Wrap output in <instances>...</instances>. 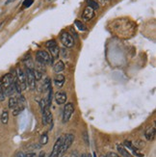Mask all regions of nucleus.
<instances>
[{
    "instance_id": "1",
    "label": "nucleus",
    "mask_w": 156,
    "mask_h": 157,
    "mask_svg": "<svg viewBox=\"0 0 156 157\" xmlns=\"http://www.w3.org/2000/svg\"><path fill=\"white\" fill-rule=\"evenodd\" d=\"M74 138H75L74 135L72 133H68L65 135V136L63 137V141H62L61 149H60L59 156L58 157H61L62 155H64L65 153H66V151L70 148V145H72V143H73Z\"/></svg>"
},
{
    "instance_id": "2",
    "label": "nucleus",
    "mask_w": 156,
    "mask_h": 157,
    "mask_svg": "<svg viewBox=\"0 0 156 157\" xmlns=\"http://www.w3.org/2000/svg\"><path fill=\"white\" fill-rule=\"evenodd\" d=\"M36 60L43 65H50L52 63V57L46 50H38L36 52Z\"/></svg>"
},
{
    "instance_id": "3",
    "label": "nucleus",
    "mask_w": 156,
    "mask_h": 157,
    "mask_svg": "<svg viewBox=\"0 0 156 157\" xmlns=\"http://www.w3.org/2000/svg\"><path fill=\"white\" fill-rule=\"evenodd\" d=\"M60 42L66 48H71L74 45V39L68 32L63 31L60 34Z\"/></svg>"
},
{
    "instance_id": "4",
    "label": "nucleus",
    "mask_w": 156,
    "mask_h": 157,
    "mask_svg": "<svg viewBox=\"0 0 156 157\" xmlns=\"http://www.w3.org/2000/svg\"><path fill=\"white\" fill-rule=\"evenodd\" d=\"M46 48L49 50L50 55H51L52 59H56V58L59 57V53H60V48L58 46V43L55 40H50L47 41L45 43Z\"/></svg>"
},
{
    "instance_id": "5",
    "label": "nucleus",
    "mask_w": 156,
    "mask_h": 157,
    "mask_svg": "<svg viewBox=\"0 0 156 157\" xmlns=\"http://www.w3.org/2000/svg\"><path fill=\"white\" fill-rule=\"evenodd\" d=\"M75 107L72 102H67V104L65 105L64 110H63V123H67L68 120H70L72 114L74 113Z\"/></svg>"
},
{
    "instance_id": "6",
    "label": "nucleus",
    "mask_w": 156,
    "mask_h": 157,
    "mask_svg": "<svg viewBox=\"0 0 156 157\" xmlns=\"http://www.w3.org/2000/svg\"><path fill=\"white\" fill-rule=\"evenodd\" d=\"M25 77H26L27 87H30V89L34 90L36 88V78L34 74V69H30L28 68H25Z\"/></svg>"
},
{
    "instance_id": "7",
    "label": "nucleus",
    "mask_w": 156,
    "mask_h": 157,
    "mask_svg": "<svg viewBox=\"0 0 156 157\" xmlns=\"http://www.w3.org/2000/svg\"><path fill=\"white\" fill-rule=\"evenodd\" d=\"M16 77L17 79V81L19 82L21 90L25 91L27 89V82H26V77H25L24 71L20 68H17L16 71Z\"/></svg>"
},
{
    "instance_id": "8",
    "label": "nucleus",
    "mask_w": 156,
    "mask_h": 157,
    "mask_svg": "<svg viewBox=\"0 0 156 157\" xmlns=\"http://www.w3.org/2000/svg\"><path fill=\"white\" fill-rule=\"evenodd\" d=\"M123 145H124L125 148H128V151H130L133 153V154H132L133 156L135 155L137 157H144V154H143L142 152H140L139 148H138L136 145H134L132 144V142L126 140V141L123 142Z\"/></svg>"
},
{
    "instance_id": "9",
    "label": "nucleus",
    "mask_w": 156,
    "mask_h": 157,
    "mask_svg": "<svg viewBox=\"0 0 156 157\" xmlns=\"http://www.w3.org/2000/svg\"><path fill=\"white\" fill-rule=\"evenodd\" d=\"M42 112L43 125H49V123H51L53 120V116H52V113L49 110V107H46L45 110H42Z\"/></svg>"
},
{
    "instance_id": "10",
    "label": "nucleus",
    "mask_w": 156,
    "mask_h": 157,
    "mask_svg": "<svg viewBox=\"0 0 156 157\" xmlns=\"http://www.w3.org/2000/svg\"><path fill=\"white\" fill-rule=\"evenodd\" d=\"M62 141H63V137L62 136L57 139L55 144H54V145H53L52 151L49 154L48 157H58L59 156V152H60V149H61V145H62Z\"/></svg>"
},
{
    "instance_id": "11",
    "label": "nucleus",
    "mask_w": 156,
    "mask_h": 157,
    "mask_svg": "<svg viewBox=\"0 0 156 157\" xmlns=\"http://www.w3.org/2000/svg\"><path fill=\"white\" fill-rule=\"evenodd\" d=\"M1 81H2L3 87H4V90H6L7 88L14 85V76L12 73H6L1 78Z\"/></svg>"
},
{
    "instance_id": "12",
    "label": "nucleus",
    "mask_w": 156,
    "mask_h": 157,
    "mask_svg": "<svg viewBox=\"0 0 156 157\" xmlns=\"http://www.w3.org/2000/svg\"><path fill=\"white\" fill-rule=\"evenodd\" d=\"M95 17V11L90 7H86L82 13V19L85 21H90Z\"/></svg>"
},
{
    "instance_id": "13",
    "label": "nucleus",
    "mask_w": 156,
    "mask_h": 157,
    "mask_svg": "<svg viewBox=\"0 0 156 157\" xmlns=\"http://www.w3.org/2000/svg\"><path fill=\"white\" fill-rule=\"evenodd\" d=\"M68 96L65 92H57L55 94V101L58 105H62L64 103H66Z\"/></svg>"
},
{
    "instance_id": "14",
    "label": "nucleus",
    "mask_w": 156,
    "mask_h": 157,
    "mask_svg": "<svg viewBox=\"0 0 156 157\" xmlns=\"http://www.w3.org/2000/svg\"><path fill=\"white\" fill-rule=\"evenodd\" d=\"M117 149H118V152H119V155L121 156V157H134L132 155V153L130 152L127 148H125L123 147L122 145H119L117 147Z\"/></svg>"
},
{
    "instance_id": "15",
    "label": "nucleus",
    "mask_w": 156,
    "mask_h": 157,
    "mask_svg": "<svg viewBox=\"0 0 156 157\" xmlns=\"http://www.w3.org/2000/svg\"><path fill=\"white\" fill-rule=\"evenodd\" d=\"M65 76L63 74L61 73H57L55 75V77H54V84H55V86L57 87V88H62V87L64 86L65 84Z\"/></svg>"
},
{
    "instance_id": "16",
    "label": "nucleus",
    "mask_w": 156,
    "mask_h": 157,
    "mask_svg": "<svg viewBox=\"0 0 156 157\" xmlns=\"http://www.w3.org/2000/svg\"><path fill=\"white\" fill-rule=\"evenodd\" d=\"M155 126H151L144 133V136H146V139L147 141H153L155 139Z\"/></svg>"
},
{
    "instance_id": "17",
    "label": "nucleus",
    "mask_w": 156,
    "mask_h": 157,
    "mask_svg": "<svg viewBox=\"0 0 156 157\" xmlns=\"http://www.w3.org/2000/svg\"><path fill=\"white\" fill-rule=\"evenodd\" d=\"M53 69L56 73H61L65 69V64L63 61H57L53 66Z\"/></svg>"
},
{
    "instance_id": "18",
    "label": "nucleus",
    "mask_w": 156,
    "mask_h": 157,
    "mask_svg": "<svg viewBox=\"0 0 156 157\" xmlns=\"http://www.w3.org/2000/svg\"><path fill=\"white\" fill-rule=\"evenodd\" d=\"M52 88L51 86V79L49 77H45L43 79V83H42V90L45 91V92H47V91Z\"/></svg>"
},
{
    "instance_id": "19",
    "label": "nucleus",
    "mask_w": 156,
    "mask_h": 157,
    "mask_svg": "<svg viewBox=\"0 0 156 157\" xmlns=\"http://www.w3.org/2000/svg\"><path fill=\"white\" fill-rule=\"evenodd\" d=\"M17 104H19V98H17L16 97H11L10 99H9V103H8V106L10 109H14L17 106Z\"/></svg>"
},
{
    "instance_id": "20",
    "label": "nucleus",
    "mask_w": 156,
    "mask_h": 157,
    "mask_svg": "<svg viewBox=\"0 0 156 157\" xmlns=\"http://www.w3.org/2000/svg\"><path fill=\"white\" fill-rule=\"evenodd\" d=\"M24 109V104L23 103H20V102H19V104H17V106L16 108L13 109V115L14 116H17L19 115L21 112L23 111Z\"/></svg>"
},
{
    "instance_id": "21",
    "label": "nucleus",
    "mask_w": 156,
    "mask_h": 157,
    "mask_svg": "<svg viewBox=\"0 0 156 157\" xmlns=\"http://www.w3.org/2000/svg\"><path fill=\"white\" fill-rule=\"evenodd\" d=\"M87 5H88V7H90V8H92L93 11L99 9L98 3L95 1V0H87Z\"/></svg>"
},
{
    "instance_id": "22",
    "label": "nucleus",
    "mask_w": 156,
    "mask_h": 157,
    "mask_svg": "<svg viewBox=\"0 0 156 157\" xmlns=\"http://www.w3.org/2000/svg\"><path fill=\"white\" fill-rule=\"evenodd\" d=\"M74 25L76 27H77L79 30L82 31V32H84V31H87V27L85 26V24L82 22V21L80 20H78V19H75L74 20Z\"/></svg>"
},
{
    "instance_id": "23",
    "label": "nucleus",
    "mask_w": 156,
    "mask_h": 157,
    "mask_svg": "<svg viewBox=\"0 0 156 157\" xmlns=\"http://www.w3.org/2000/svg\"><path fill=\"white\" fill-rule=\"evenodd\" d=\"M1 122L3 125H7L9 122V113L7 110H4L1 114Z\"/></svg>"
},
{
    "instance_id": "24",
    "label": "nucleus",
    "mask_w": 156,
    "mask_h": 157,
    "mask_svg": "<svg viewBox=\"0 0 156 157\" xmlns=\"http://www.w3.org/2000/svg\"><path fill=\"white\" fill-rule=\"evenodd\" d=\"M47 92H48V94H47V98L45 99V101H46V105L49 107L50 105H51V102H52V94H53L52 88H50Z\"/></svg>"
},
{
    "instance_id": "25",
    "label": "nucleus",
    "mask_w": 156,
    "mask_h": 157,
    "mask_svg": "<svg viewBox=\"0 0 156 157\" xmlns=\"http://www.w3.org/2000/svg\"><path fill=\"white\" fill-rule=\"evenodd\" d=\"M47 143H48V136H47V134L45 133L41 137V144L42 145H46Z\"/></svg>"
},
{
    "instance_id": "26",
    "label": "nucleus",
    "mask_w": 156,
    "mask_h": 157,
    "mask_svg": "<svg viewBox=\"0 0 156 157\" xmlns=\"http://www.w3.org/2000/svg\"><path fill=\"white\" fill-rule=\"evenodd\" d=\"M34 3V0H24L22 5L24 8H29L30 6H32V4Z\"/></svg>"
},
{
    "instance_id": "27",
    "label": "nucleus",
    "mask_w": 156,
    "mask_h": 157,
    "mask_svg": "<svg viewBox=\"0 0 156 157\" xmlns=\"http://www.w3.org/2000/svg\"><path fill=\"white\" fill-rule=\"evenodd\" d=\"M105 157H121V156H119L118 153H116V152L110 151V152L106 153V156H105Z\"/></svg>"
},
{
    "instance_id": "28",
    "label": "nucleus",
    "mask_w": 156,
    "mask_h": 157,
    "mask_svg": "<svg viewBox=\"0 0 156 157\" xmlns=\"http://www.w3.org/2000/svg\"><path fill=\"white\" fill-rule=\"evenodd\" d=\"M61 52H62V56H63L64 58H68V51L67 50V48L61 49Z\"/></svg>"
},
{
    "instance_id": "29",
    "label": "nucleus",
    "mask_w": 156,
    "mask_h": 157,
    "mask_svg": "<svg viewBox=\"0 0 156 157\" xmlns=\"http://www.w3.org/2000/svg\"><path fill=\"white\" fill-rule=\"evenodd\" d=\"M70 31L72 32V34H73V36L75 37V39H77V38H78V35H77V33H76L75 31H73V29H72V28H70Z\"/></svg>"
},
{
    "instance_id": "30",
    "label": "nucleus",
    "mask_w": 156,
    "mask_h": 157,
    "mask_svg": "<svg viewBox=\"0 0 156 157\" xmlns=\"http://www.w3.org/2000/svg\"><path fill=\"white\" fill-rule=\"evenodd\" d=\"M16 157H25V155L23 154L22 152H19V153H17V154L16 155Z\"/></svg>"
},
{
    "instance_id": "31",
    "label": "nucleus",
    "mask_w": 156,
    "mask_h": 157,
    "mask_svg": "<svg viewBox=\"0 0 156 157\" xmlns=\"http://www.w3.org/2000/svg\"><path fill=\"white\" fill-rule=\"evenodd\" d=\"M68 157H77V152H76V151L75 152H72Z\"/></svg>"
},
{
    "instance_id": "32",
    "label": "nucleus",
    "mask_w": 156,
    "mask_h": 157,
    "mask_svg": "<svg viewBox=\"0 0 156 157\" xmlns=\"http://www.w3.org/2000/svg\"><path fill=\"white\" fill-rule=\"evenodd\" d=\"M45 152H41L38 157H45Z\"/></svg>"
},
{
    "instance_id": "33",
    "label": "nucleus",
    "mask_w": 156,
    "mask_h": 157,
    "mask_svg": "<svg viewBox=\"0 0 156 157\" xmlns=\"http://www.w3.org/2000/svg\"><path fill=\"white\" fill-rule=\"evenodd\" d=\"M14 0H7L6 1V4H10V3H12V2H14Z\"/></svg>"
},
{
    "instance_id": "34",
    "label": "nucleus",
    "mask_w": 156,
    "mask_h": 157,
    "mask_svg": "<svg viewBox=\"0 0 156 157\" xmlns=\"http://www.w3.org/2000/svg\"><path fill=\"white\" fill-rule=\"evenodd\" d=\"M5 99V96H1L0 94V100H4Z\"/></svg>"
},
{
    "instance_id": "35",
    "label": "nucleus",
    "mask_w": 156,
    "mask_h": 157,
    "mask_svg": "<svg viewBox=\"0 0 156 157\" xmlns=\"http://www.w3.org/2000/svg\"><path fill=\"white\" fill-rule=\"evenodd\" d=\"M81 157H88V156H87V154H85V153H83V154L81 155Z\"/></svg>"
},
{
    "instance_id": "36",
    "label": "nucleus",
    "mask_w": 156,
    "mask_h": 157,
    "mask_svg": "<svg viewBox=\"0 0 156 157\" xmlns=\"http://www.w3.org/2000/svg\"><path fill=\"white\" fill-rule=\"evenodd\" d=\"M87 156H88V157H92V156H91L90 154H89V155H87Z\"/></svg>"
},
{
    "instance_id": "37",
    "label": "nucleus",
    "mask_w": 156,
    "mask_h": 157,
    "mask_svg": "<svg viewBox=\"0 0 156 157\" xmlns=\"http://www.w3.org/2000/svg\"><path fill=\"white\" fill-rule=\"evenodd\" d=\"M65 157H68V156H65Z\"/></svg>"
}]
</instances>
